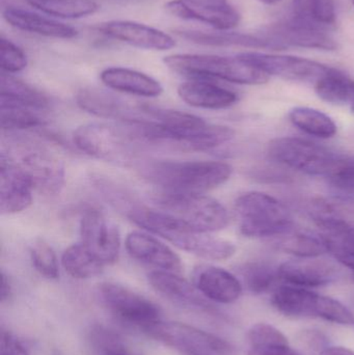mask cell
Here are the masks:
<instances>
[{
  "label": "cell",
  "instance_id": "cell-37",
  "mask_svg": "<svg viewBox=\"0 0 354 355\" xmlns=\"http://www.w3.org/2000/svg\"><path fill=\"white\" fill-rule=\"evenodd\" d=\"M31 262L35 270L48 279H57L60 275L57 258L53 248L43 239H35L29 248Z\"/></svg>",
  "mask_w": 354,
  "mask_h": 355
},
{
  "label": "cell",
  "instance_id": "cell-46",
  "mask_svg": "<svg viewBox=\"0 0 354 355\" xmlns=\"http://www.w3.org/2000/svg\"><path fill=\"white\" fill-rule=\"evenodd\" d=\"M315 3L316 0H293L295 18L315 24V22H314Z\"/></svg>",
  "mask_w": 354,
  "mask_h": 355
},
{
  "label": "cell",
  "instance_id": "cell-28",
  "mask_svg": "<svg viewBox=\"0 0 354 355\" xmlns=\"http://www.w3.org/2000/svg\"><path fill=\"white\" fill-rule=\"evenodd\" d=\"M177 35L186 41L197 45L211 46V47H228V46H239V47L260 48V49L283 50L284 46L263 35H251L247 33H227L226 31L218 33H207V31H193V29H180L176 31Z\"/></svg>",
  "mask_w": 354,
  "mask_h": 355
},
{
  "label": "cell",
  "instance_id": "cell-45",
  "mask_svg": "<svg viewBox=\"0 0 354 355\" xmlns=\"http://www.w3.org/2000/svg\"><path fill=\"white\" fill-rule=\"evenodd\" d=\"M103 343H102V354L103 355H139L136 352L131 350L130 348L126 347L124 344L116 341V338L112 335L104 334Z\"/></svg>",
  "mask_w": 354,
  "mask_h": 355
},
{
  "label": "cell",
  "instance_id": "cell-5",
  "mask_svg": "<svg viewBox=\"0 0 354 355\" xmlns=\"http://www.w3.org/2000/svg\"><path fill=\"white\" fill-rule=\"evenodd\" d=\"M242 235L251 238H274L294 230L292 215L284 204L259 191L241 194L235 202Z\"/></svg>",
  "mask_w": 354,
  "mask_h": 355
},
{
  "label": "cell",
  "instance_id": "cell-4",
  "mask_svg": "<svg viewBox=\"0 0 354 355\" xmlns=\"http://www.w3.org/2000/svg\"><path fill=\"white\" fill-rule=\"evenodd\" d=\"M164 64L178 74L193 79H220L245 85L267 83L269 76L243 60L240 56L207 54H172L166 56Z\"/></svg>",
  "mask_w": 354,
  "mask_h": 355
},
{
  "label": "cell",
  "instance_id": "cell-14",
  "mask_svg": "<svg viewBox=\"0 0 354 355\" xmlns=\"http://www.w3.org/2000/svg\"><path fill=\"white\" fill-rule=\"evenodd\" d=\"M81 243L105 266L118 261L121 235L118 227L97 209H89L80 220Z\"/></svg>",
  "mask_w": 354,
  "mask_h": 355
},
{
  "label": "cell",
  "instance_id": "cell-3",
  "mask_svg": "<svg viewBox=\"0 0 354 355\" xmlns=\"http://www.w3.org/2000/svg\"><path fill=\"white\" fill-rule=\"evenodd\" d=\"M141 175L163 191L204 193L230 179L232 168L222 162H151Z\"/></svg>",
  "mask_w": 354,
  "mask_h": 355
},
{
  "label": "cell",
  "instance_id": "cell-26",
  "mask_svg": "<svg viewBox=\"0 0 354 355\" xmlns=\"http://www.w3.org/2000/svg\"><path fill=\"white\" fill-rule=\"evenodd\" d=\"M2 17L10 26L42 37L70 40L78 35L77 29L70 25L22 8H6L2 12Z\"/></svg>",
  "mask_w": 354,
  "mask_h": 355
},
{
  "label": "cell",
  "instance_id": "cell-25",
  "mask_svg": "<svg viewBox=\"0 0 354 355\" xmlns=\"http://www.w3.org/2000/svg\"><path fill=\"white\" fill-rule=\"evenodd\" d=\"M178 94L188 105L205 110H224L238 101L236 93L209 79L186 81L178 87Z\"/></svg>",
  "mask_w": 354,
  "mask_h": 355
},
{
  "label": "cell",
  "instance_id": "cell-33",
  "mask_svg": "<svg viewBox=\"0 0 354 355\" xmlns=\"http://www.w3.org/2000/svg\"><path fill=\"white\" fill-rule=\"evenodd\" d=\"M278 248L286 254L299 258H318L328 252V244L322 235L306 232H289L278 237Z\"/></svg>",
  "mask_w": 354,
  "mask_h": 355
},
{
  "label": "cell",
  "instance_id": "cell-49",
  "mask_svg": "<svg viewBox=\"0 0 354 355\" xmlns=\"http://www.w3.org/2000/svg\"><path fill=\"white\" fill-rule=\"evenodd\" d=\"M319 355H354L353 350L348 349V348L339 347V346H328L324 348Z\"/></svg>",
  "mask_w": 354,
  "mask_h": 355
},
{
  "label": "cell",
  "instance_id": "cell-16",
  "mask_svg": "<svg viewBox=\"0 0 354 355\" xmlns=\"http://www.w3.org/2000/svg\"><path fill=\"white\" fill-rule=\"evenodd\" d=\"M101 35L141 49L166 51L176 46L172 35L143 23L128 20H112L97 26Z\"/></svg>",
  "mask_w": 354,
  "mask_h": 355
},
{
  "label": "cell",
  "instance_id": "cell-17",
  "mask_svg": "<svg viewBox=\"0 0 354 355\" xmlns=\"http://www.w3.org/2000/svg\"><path fill=\"white\" fill-rule=\"evenodd\" d=\"M33 183L22 168L2 152L0 157V211L2 215L26 210L33 202Z\"/></svg>",
  "mask_w": 354,
  "mask_h": 355
},
{
  "label": "cell",
  "instance_id": "cell-23",
  "mask_svg": "<svg viewBox=\"0 0 354 355\" xmlns=\"http://www.w3.org/2000/svg\"><path fill=\"white\" fill-rule=\"evenodd\" d=\"M318 258H299L283 263L278 267L281 279L301 288L322 287L333 283L338 277V269L333 263Z\"/></svg>",
  "mask_w": 354,
  "mask_h": 355
},
{
  "label": "cell",
  "instance_id": "cell-52",
  "mask_svg": "<svg viewBox=\"0 0 354 355\" xmlns=\"http://www.w3.org/2000/svg\"><path fill=\"white\" fill-rule=\"evenodd\" d=\"M351 110H353L354 112V106H353V107H351Z\"/></svg>",
  "mask_w": 354,
  "mask_h": 355
},
{
  "label": "cell",
  "instance_id": "cell-42",
  "mask_svg": "<svg viewBox=\"0 0 354 355\" xmlns=\"http://www.w3.org/2000/svg\"><path fill=\"white\" fill-rule=\"evenodd\" d=\"M314 22L320 27L332 26L336 23L334 0H316Z\"/></svg>",
  "mask_w": 354,
  "mask_h": 355
},
{
  "label": "cell",
  "instance_id": "cell-18",
  "mask_svg": "<svg viewBox=\"0 0 354 355\" xmlns=\"http://www.w3.org/2000/svg\"><path fill=\"white\" fill-rule=\"evenodd\" d=\"M263 35L285 48L294 46L326 51H333L338 48V44L328 33H324L322 27L295 17L291 20L269 27Z\"/></svg>",
  "mask_w": 354,
  "mask_h": 355
},
{
  "label": "cell",
  "instance_id": "cell-50",
  "mask_svg": "<svg viewBox=\"0 0 354 355\" xmlns=\"http://www.w3.org/2000/svg\"><path fill=\"white\" fill-rule=\"evenodd\" d=\"M260 1L263 2V3L266 4H274L280 2L281 0H260Z\"/></svg>",
  "mask_w": 354,
  "mask_h": 355
},
{
  "label": "cell",
  "instance_id": "cell-44",
  "mask_svg": "<svg viewBox=\"0 0 354 355\" xmlns=\"http://www.w3.org/2000/svg\"><path fill=\"white\" fill-rule=\"evenodd\" d=\"M247 355H301L291 348L289 343L274 345L253 346Z\"/></svg>",
  "mask_w": 354,
  "mask_h": 355
},
{
  "label": "cell",
  "instance_id": "cell-9",
  "mask_svg": "<svg viewBox=\"0 0 354 355\" xmlns=\"http://www.w3.org/2000/svg\"><path fill=\"white\" fill-rule=\"evenodd\" d=\"M73 141L87 155L116 164L129 162L137 146L123 125L114 127L103 123L78 127L73 133Z\"/></svg>",
  "mask_w": 354,
  "mask_h": 355
},
{
  "label": "cell",
  "instance_id": "cell-10",
  "mask_svg": "<svg viewBox=\"0 0 354 355\" xmlns=\"http://www.w3.org/2000/svg\"><path fill=\"white\" fill-rule=\"evenodd\" d=\"M272 302L289 318H321L337 324L346 316V306L339 300L295 286L276 288Z\"/></svg>",
  "mask_w": 354,
  "mask_h": 355
},
{
  "label": "cell",
  "instance_id": "cell-21",
  "mask_svg": "<svg viewBox=\"0 0 354 355\" xmlns=\"http://www.w3.org/2000/svg\"><path fill=\"white\" fill-rule=\"evenodd\" d=\"M126 250L131 258L158 270L178 273L182 263L176 252L149 234L132 232L126 238Z\"/></svg>",
  "mask_w": 354,
  "mask_h": 355
},
{
  "label": "cell",
  "instance_id": "cell-27",
  "mask_svg": "<svg viewBox=\"0 0 354 355\" xmlns=\"http://www.w3.org/2000/svg\"><path fill=\"white\" fill-rule=\"evenodd\" d=\"M100 78L109 89L129 95L154 98L161 95L163 92L159 81L132 69L112 67L102 71Z\"/></svg>",
  "mask_w": 354,
  "mask_h": 355
},
{
  "label": "cell",
  "instance_id": "cell-30",
  "mask_svg": "<svg viewBox=\"0 0 354 355\" xmlns=\"http://www.w3.org/2000/svg\"><path fill=\"white\" fill-rule=\"evenodd\" d=\"M41 110L8 98L0 97V121L2 130L17 131L43 126Z\"/></svg>",
  "mask_w": 354,
  "mask_h": 355
},
{
  "label": "cell",
  "instance_id": "cell-51",
  "mask_svg": "<svg viewBox=\"0 0 354 355\" xmlns=\"http://www.w3.org/2000/svg\"><path fill=\"white\" fill-rule=\"evenodd\" d=\"M116 1L131 2V3H134V2H141L143 1V0H116Z\"/></svg>",
  "mask_w": 354,
  "mask_h": 355
},
{
  "label": "cell",
  "instance_id": "cell-29",
  "mask_svg": "<svg viewBox=\"0 0 354 355\" xmlns=\"http://www.w3.org/2000/svg\"><path fill=\"white\" fill-rule=\"evenodd\" d=\"M315 91L328 103L354 106V80L336 69L315 83Z\"/></svg>",
  "mask_w": 354,
  "mask_h": 355
},
{
  "label": "cell",
  "instance_id": "cell-40",
  "mask_svg": "<svg viewBox=\"0 0 354 355\" xmlns=\"http://www.w3.org/2000/svg\"><path fill=\"white\" fill-rule=\"evenodd\" d=\"M247 339L251 347L289 343L288 339L282 331L267 323H257L253 325L247 334Z\"/></svg>",
  "mask_w": 354,
  "mask_h": 355
},
{
  "label": "cell",
  "instance_id": "cell-39",
  "mask_svg": "<svg viewBox=\"0 0 354 355\" xmlns=\"http://www.w3.org/2000/svg\"><path fill=\"white\" fill-rule=\"evenodd\" d=\"M0 60L2 72L8 74L21 72L26 68L28 62L24 51L3 37L0 39Z\"/></svg>",
  "mask_w": 354,
  "mask_h": 355
},
{
  "label": "cell",
  "instance_id": "cell-12",
  "mask_svg": "<svg viewBox=\"0 0 354 355\" xmlns=\"http://www.w3.org/2000/svg\"><path fill=\"white\" fill-rule=\"evenodd\" d=\"M239 56L268 76L299 83H316L334 70L326 64L297 56L274 55L258 52H245Z\"/></svg>",
  "mask_w": 354,
  "mask_h": 355
},
{
  "label": "cell",
  "instance_id": "cell-6",
  "mask_svg": "<svg viewBox=\"0 0 354 355\" xmlns=\"http://www.w3.org/2000/svg\"><path fill=\"white\" fill-rule=\"evenodd\" d=\"M268 155L274 162L311 176L330 177L340 172L353 156L336 153L328 148L297 137L270 141Z\"/></svg>",
  "mask_w": 354,
  "mask_h": 355
},
{
  "label": "cell",
  "instance_id": "cell-47",
  "mask_svg": "<svg viewBox=\"0 0 354 355\" xmlns=\"http://www.w3.org/2000/svg\"><path fill=\"white\" fill-rule=\"evenodd\" d=\"M301 340H303V343H305L308 347L311 348V349L319 350L320 352H321L324 348L328 347V346H326V338H324L322 334L317 333V331H311L303 333Z\"/></svg>",
  "mask_w": 354,
  "mask_h": 355
},
{
  "label": "cell",
  "instance_id": "cell-32",
  "mask_svg": "<svg viewBox=\"0 0 354 355\" xmlns=\"http://www.w3.org/2000/svg\"><path fill=\"white\" fill-rule=\"evenodd\" d=\"M62 264L67 273L77 279L97 277L105 267L82 243L69 246L62 254Z\"/></svg>",
  "mask_w": 354,
  "mask_h": 355
},
{
  "label": "cell",
  "instance_id": "cell-41",
  "mask_svg": "<svg viewBox=\"0 0 354 355\" xmlns=\"http://www.w3.org/2000/svg\"><path fill=\"white\" fill-rule=\"evenodd\" d=\"M330 185L344 193L354 196V156L351 162L334 176L328 179Z\"/></svg>",
  "mask_w": 354,
  "mask_h": 355
},
{
  "label": "cell",
  "instance_id": "cell-15",
  "mask_svg": "<svg viewBox=\"0 0 354 355\" xmlns=\"http://www.w3.org/2000/svg\"><path fill=\"white\" fill-rule=\"evenodd\" d=\"M166 8L177 18L200 21L218 31H230L240 22V15L228 0H172L166 3Z\"/></svg>",
  "mask_w": 354,
  "mask_h": 355
},
{
  "label": "cell",
  "instance_id": "cell-35",
  "mask_svg": "<svg viewBox=\"0 0 354 355\" xmlns=\"http://www.w3.org/2000/svg\"><path fill=\"white\" fill-rule=\"evenodd\" d=\"M29 6L49 16L62 19H79L95 14L99 10L96 0H25Z\"/></svg>",
  "mask_w": 354,
  "mask_h": 355
},
{
  "label": "cell",
  "instance_id": "cell-7",
  "mask_svg": "<svg viewBox=\"0 0 354 355\" xmlns=\"http://www.w3.org/2000/svg\"><path fill=\"white\" fill-rule=\"evenodd\" d=\"M154 202L159 210L204 233L222 231L230 223L227 209L215 198L203 193L163 191Z\"/></svg>",
  "mask_w": 354,
  "mask_h": 355
},
{
  "label": "cell",
  "instance_id": "cell-1",
  "mask_svg": "<svg viewBox=\"0 0 354 355\" xmlns=\"http://www.w3.org/2000/svg\"><path fill=\"white\" fill-rule=\"evenodd\" d=\"M150 120L133 127L141 145L168 146L186 151H209L234 137V130L222 125L210 124L200 116L168 108L143 105Z\"/></svg>",
  "mask_w": 354,
  "mask_h": 355
},
{
  "label": "cell",
  "instance_id": "cell-11",
  "mask_svg": "<svg viewBox=\"0 0 354 355\" xmlns=\"http://www.w3.org/2000/svg\"><path fill=\"white\" fill-rule=\"evenodd\" d=\"M17 153V158L8 155L28 176L35 189L46 196L60 193L64 183V168L55 155L33 144H21Z\"/></svg>",
  "mask_w": 354,
  "mask_h": 355
},
{
  "label": "cell",
  "instance_id": "cell-31",
  "mask_svg": "<svg viewBox=\"0 0 354 355\" xmlns=\"http://www.w3.org/2000/svg\"><path fill=\"white\" fill-rule=\"evenodd\" d=\"M289 119L297 128L318 139H332L338 131L334 120L315 108L294 107L289 112Z\"/></svg>",
  "mask_w": 354,
  "mask_h": 355
},
{
  "label": "cell",
  "instance_id": "cell-48",
  "mask_svg": "<svg viewBox=\"0 0 354 355\" xmlns=\"http://www.w3.org/2000/svg\"><path fill=\"white\" fill-rule=\"evenodd\" d=\"M12 294V286L10 279L6 277V273H1V288H0V300L1 302H6Z\"/></svg>",
  "mask_w": 354,
  "mask_h": 355
},
{
  "label": "cell",
  "instance_id": "cell-38",
  "mask_svg": "<svg viewBox=\"0 0 354 355\" xmlns=\"http://www.w3.org/2000/svg\"><path fill=\"white\" fill-rule=\"evenodd\" d=\"M322 236L328 244V252L354 273V231Z\"/></svg>",
  "mask_w": 354,
  "mask_h": 355
},
{
  "label": "cell",
  "instance_id": "cell-43",
  "mask_svg": "<svg viewBox=\"0 0 354 355\" xmlns=\"http://www.w3.org/2000/svg\"><path fill=\"white\" fill-rule=\"evenodd\" d=\"M0 355H28L23 344L8 331L0 336Z\"/></svg>",
  "mask_w": 354,
  "mask_h": 355
},
{
  "label": "cell",
  "instance_id": "cell-20",
  "mask_svg": "<svg viewBox=\"0 0 354 355\" xmlns=\"http://www.w3.org/2000/svg\"><path fill=\"white\" fill-rule=\"evenodd\" d=\"M76 101L81 110L104 119H114L122 123L133 122L143 119L141 105H131L116 95L98 89H80Z\"/></svg>",
  "mask_w": 354,
  "mask_h": 355
},
{
  "label": "cell",
  "instance_id": "cell-2",
  "mask_svg": "<svg viewBox=\"0 0 354 355\" xmlns=\"http://www.w3.org/2000/svg\"><path fill=\"white\" fill-rule=\"evenodd\" d=\"M105 196L133 223L160 236L184 252L210 261L227 260L236 252L233 242L199 231L163 211L137 204L125 198V194L116 188L106 190Z\"/></svg>",
  "mask_w": 354,
  "mask_h": 355
},
{
  "label": "cell",
  "instance_id": "cell-24",
  "mask_svg": "<svg viewBox=\"0 0 354 355\" xmlns=\"http://www.w3.org/2000/svg\"><path fill=\"white\" fill-rule=\"evenodd\" d=\"M150 285L163 297L174 304L201 312L212 310L205 296L197 289L193 284L189 283L177 273L170 271L155 270L148 275Z\"/></svg>",
  "mask_w": 354,
  "mask_h": 355
},
{
  "label": "cell",
  "instance_id": "cell-34",
  "mask_svg": "<svg viewBox=\"0 0 354 355\" xmlns=\"http://www.w3.org/2000/svg\"><path fill=\"white\" fill-rule=\"evenodd\" d=\"M0 97L14 100L41 112L49 107V99L45 94L8 73L1 72Z\"/></svg>",
  "mask_w": 354,
  "mask_h": 355
},
{
  "label": "cell",
  "instance_id": "cell-53",
  "mask_svg": "<svg viewBox=\"0 0 354 355\" xmlns=\"http://www.w3.org/2000/svg\"><path fill=\"white\" fill-rule=\"evenodd\" d=\"M353 6H354V0H353Z\"/></svg>",
  "mask_w": 354,
  "mask_h": 355
},
{
  "label": "cell",
  "instance_id": "cell-13",
  "mask_svg": "<svg viewBox=\"0 0 354 355\" xmlns=\"http://www.w3.org/2000/svg\"><path fill=\"white\" fill-rule=\"evenodd\" d=\"M100 297L106 308L121 320L143 327L160 320V309L136 292L114 283L99 287Z\"/></svg>",
  "mask_w": 354,
  "mask_h": 355
},
{
  "label": "cell",
  "instance_id": "cell-8",
  "mask_svg": "<svg viewBox=\"0 0 354 355\" xmlns=\"http://www.w3.org/2000/svg\"><path fill=\"white\" fill-rule=\"evenodd\" d=\"M141 329L148 337L184 355H238L230 342L185 323L157 320Z\"/></svg>",
  "mask_w": 354,
  "mask_h": 355
},
{
  "label": "cell",
  "instance_id": "cell-36",
  "mask_svg": "<svg viewBox=\"0 0 354 355\" xmlns=\"http://www.w3.org/2000/svg\"><path fill=\"white\" fill-rule=\"evenodd\" d=\"M241 275L245 287L254 294L266 293L276 286L278 279H281L278 267L276 268L269 263L260 261L243 265Z\"/></svg>",
  "mask_w": 354,
  "mask_h": 355
},
{
  "label": "cell",
  "instance_id": "cell-22",
  "mask_svg": "<svg viewBox=\"0 0 354 355\" xmlns=\"http://www.w3.org/2000/svg\"><path fill=\"white\" fill-rule=\"evenodd\" d=\"M193 285L207 300L218 304H232L242 293L240 281L220 267L201 265L193 271Z\"/></svg>",
  "mask_w": 354,
  "mask_h": 355
},
{
  "label": "cell",
  "instance_id": "cell-19",
  "mask_svg": "<svg viewBox=\"0 0 354 355\" xmlns=\"http://www.w3.org/2000/svg\"><path fill=\"white\" fill-rule=\"evenodd\" d=\"M309 214L324 235L354 231V196L314 198L309 205Z\"/></svg>",
  "mask_w": 354,
  "mask_h": 355
}]
</instances>
